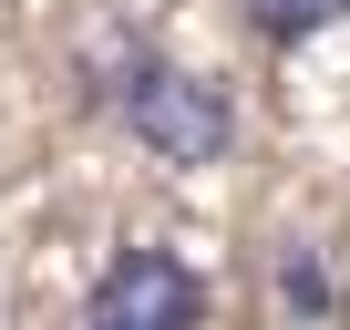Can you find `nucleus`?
I'll return each mask as SVG.
<instances>
[{
    "mask_svg": "<svg viewBox=\"0 0 350 330\" xmlns=\"http://www.w3.org/2000/svg\"><path fill=\"white\" fill-rule=\"evenodd\" d=\"M103 103L124 114V134H134L154 165H217V155L237 144L227 83H217V73H186V62H154V52H134V62L103 83Z\"/></svg>",
    "mask_w": 350,
    "mask_h": 330,
    "instance_id": "f257e3e1",
    "label": "nucleus"
},
{
    "mask_svg": "<svg viewBox=\"0 0 350 330\" xmlns=\"http://www.w3.org/2000/svg\"><path fill=\"white\" fill-rule=\"evenodd\" d=\"M196 320H206V279L175 248H113L83 309V330H196Z\"/></svg>",
    "mask_w": 350,
    "mask_h": 330,
    "instance_id": "f03ea898",
    "label": "nucleus"
},
{
    "mask_svg": "<svg viewBox=\"0 0 350 330\" xmlns=\"http://www.w3.org/2000/svg\"><path fill=\"white\" fill-rule=\"evenodd\" d=\"M329 21H350V0H247V31L258 42H309Z\"/></svg>",
    "mask_w": 350,
    "mask_h": 330,
    "instance_id": "7ed1b4c3",
    "label": "nucleus"
},
{
    "mask_svg": "<svg viewBox=\"0 0 350 330\" xmlns=\"http://www.w3.org/2000/svg\"><path fill=\"white\" fill-rule=\"evenodd\" d=\"M278 289H288V309H309V320L329 309V268H319L309 248H288V268H278Z\"/></svg>",
    "mask_w": 350,
    "mask_h": 330,
    "instance_id": "20e7f679",
    "label": "nucleus"
}]
</instances>
